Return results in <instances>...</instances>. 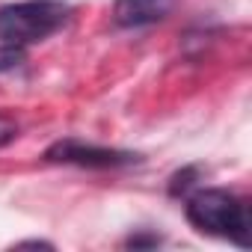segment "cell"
I'll use <instances>...</instances> for the list:
<instances>
[{"instance_id":"cell-1","label":"cell","mask_w":252,"mask_h":252,"mask_svg":"<svg viewBox=\"0 0 252 252\" xmlns=\"http://www.w3.org/2000/svg\"><path fill=\"white\" fill-rule=\"evenodd\" d=\"M187 220L193 228L217 237H228L240 246H249V208L225 190H199L187 199Z\"/></svg>"},{"instance_id":"cell-6","label":"cell","mask_w":252,"mask_h":252,"mask_svg":"<svg viewBox=\"0 0 252 252\" xmlns=\"http://www.w3.org/2000/svg\"><path fill=\"white\" fill-rule=\"evenodd\" d=\"M15 137H18V122L9 119V116H0V149L9 146Z\"/></svg>"},{"instance_id":"cell-4","label":"cell","mask_w":252,"mask_h":252,"mask_svg":"<svg viewBox=\"0 0 252 252\" xmlns=\"http://www.w3.org/2000/svg\"><path fill=\"white\" fill-rule=\"evenodd\" d=\"M175 6V0H116L113 21L119 27H149L163 21Z\"/></svg>"},{"instance_id":"cell-2","label":"cell","mask_w":252,"mask_h":252,"mask_svg":"<svg viewBox=\"0 0 252 252\" xmlns=\"http://www.w3.org/2000/svg\"><path fill=\"white\" fill-rule=\"evenodd\" d=\"M68 18V6L60 0H21L0 6V42L27 48L45 42Z\"/></svg>"},{"instance_id":"cell-5","label":"cell","mask_w":252,"mask_h":252,"mask_svg":"<svg viewBox=\"0 0 252 252\" xmlns=\"http://www.w3.org/2000/svg\"><path fill=\"white\" fill-rule=\"evenodd\" d=\"M21 60H24L21 48H15V45H3V48H0V71H3V68H15Z\"/></svg>"},{"instance_id":"cell-7","label":"cell","mask_w":252,"mask_h":252,"mask_svg":"<svg viewBox=\"0 0 252 252\" xmlns=\"http://www.w3.org/2000/svg\"><path fill=\"white\" fill-rule=\"evenodd\" d=\"M18 246H45V249H51V243H45V240H24Z\"/></svg>"},{"instance_id":"cell-3","label":"cell","mask_w":252,"mask_h":252,"mask_svg":"<svg viewBox=\"0 0 252 252\" xmlns=\"http://www.w3.org/2000/svg\"><path fill=\"white\" fill-rule=\"evenodd\" d=\"M45 158L51 163H74V166H89V169H113V166L137 163V155H131V152L86 146V143H77V140H60V143H54L45 152Z\"/></svg>"}]
</instances>
